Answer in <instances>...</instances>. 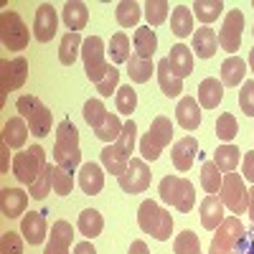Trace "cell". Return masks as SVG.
Listing matches in <instances>:
<instances>
[{"label":"cell","instance_id":"cell-1","mask_svg":"<svg viewBox=\"0 0 254 254\" xmlns=\"http://www.w3.org/2000/svg\"><path fill=\"white\" fill-rule=\"evenodd\" d=\"M54 163L64 168L66 173H74L81 165V150H79V130L71 120H61L56 127V142H54Z\"/></svg>","mask_w":254,"mask_h":254},{"label":"cell","instance_id":"cell-2","mask_svg":"<svg viewBox=\"0 0 254 254\" xmlns=\"http://www.w3.org/2000/svg\"><path fill=\"white\" fill-rule=\"evenodd\" d=\"M137 224L145 234H150L158 242H168L173 237V216L155 203V201H142L137 208Z\"/></svg>","mask_w":254,"mask_h":254},{"label":"cell","instance_id":"cell-3","mask_svg":"<svg viewBox=\"0 0 254 254\" xmlns=\"http://www.w3.org/2000/svg\"><path fill=\"white\" fill-rule=\"evenodd\" d=\"M158 193H160V201L178 208L181 214H188L193 211L196 206V188L188 178H181V176H165L158 186Z\"/></svg>","mask_w":254,"mask_h":254},{"label":"cell","instance_id":"cell-4","mask_svg":"<svg viewBox=\"0 0 254 254\" xmlns=\"http://www.w3.org/2000/svg\"><path fill=\"white\" fill-rule=\"evenodd\" d=\"M15 107H18L20 117H23V120L28 122L31 135H36V137H46V135L51 132L54 115H51V110H49V107H46V104L41 102L38 97H33V94H23V97H18Z\"/></svg>","mask_w":254,"mask_h":254},{"label":"cell","instance_id":"cell-5","mask_svg":"<svg viewBox=\"0 0 254 254\" xmlns=\"http://www.w3.org/2000/svg\"><path fill=\"white\" fill-rule=\"evenodd\" d=\"M173 140V122L158 115L153 122H150V130H147L140 140V153H142V160H158L163 147H168Z\"/></svg>","mask_w":254,"mask_h":254},{"label":"cell","instance_id":"cell-6","mask_svg":"<svg viewBox=\"0 0 254 254\" xmlns=\"http://www.w3.org/2000/svg\"><path fill=\"white\" fill-rule=\"evenodd\" d=\"M46 150L41 145H31V150H23V153H15L13 158V173L15 178L23 183V186H31L46 168Z\"/></svg>","mask_w":254,"mask_h":254},{"label":"cell","instance_id":"cell-7","mask_svg":"<svg viewBox=\"0 0 254 254\" xmlns=\"http://www.w3.org/2000/svg\"><path fill=\"white\" fill-rule=\"evenodd\" d=\"M0 38H3V46L8 51H23L28 46V26L15 10L0 13Z\"/></svg>","mask_w":254,"mask_h":254},{"label":"cell","instance_id":"cell-8","mask_svg":"<svg viewBox=\"0 0 254 254\" xmlns=\"http://www.w3.org/2000/svg\"><path fill=\"white\" fill-rule=\"evenodd\" d=\"M28 79V61L23 56L0 61V102H5L8 92H15Z\"/></svg>","mask_w":254,"mask_h":254},{"label":"cell","instance_id":"cell-9","mask_svg":"<svg viewBox=\"0 0 254 254\" xmlns=\"http://www.w3.org/2000/svg\"><path fill=\"white\" fill-rule=\"evenodd\" d=\"M221 203L231 211V214H244L249 208V190L244 188V178L239 173H226L221 181Z\"/></svg>","mask_w":254,"mask_h":254},{"label":"cell","instance_id":"cell-10","mask_svg":"<svg viewBox=\"0 0 254 254\" xmlns=\"http://www.w3.org/2000/svg\"><path fill=\"white\" fill-rule=\"evenodd\" d=\"M244 224L239 221V216H229L221 221V226L214 231L211 237V249L208 254H231L234 247L239 244V239L244 237Z\"/></svg>","mask_w":254,"mask_h":254},{"label":"cell","instance_id":"cell-11","mask_svg":"<svg viewBox=\"0 0 254 254\" xmlns=\"http://www.w3.org/2000/svg\"><path fill=\"white\" fill-rule=\"evenodd\" d=\"M81 59H84V71L87 76L97 84L104 74H107L110 64L104 61V41L99 36H89L84 38V46H81Z\"/></svg>","mask_w":254,"mask_h":254},{"label":"cell","instance_id":"cell-12","mask_svg":"<svg viewBox=\"0 0 254 254\" xmlns=\"http://www.w3.org/2000/svg\"><path fill=\"white\" fill-rule=\"evenodd\" d=\"M242 31H244V13L242 10H229L224 18V26L219 31V46L224 51H229L231 56H237L239 46H242Z\"/></svg>","mask_w":254,"mask_h":254},{"label":"cell","instance_id":"cell-13","mask_svg":"<svg viewBox=\"0 0 254 254\" xmlns=\"http://www.w3.org/2000/svg\"><path fill=\"white\" fill-rule=\"evenodd\" d=\"M117 183L125 193H142V190L150 186V168H147L145 160L140 158H132L130 165H127V171L122 176H117Z\"/></svg>","mask_w":254,"mask_h":254},{"label":"cell","instance_id":"cell-14","mask_svg":"<svg viewBox=\"0 0 254 254\" xmlns=\"http://www.w3.org/2000/svg\"><path fill=\"white\" fill-rule=\"evenodd\" d=\"M56 28H59L56 8L51 3L38 5L36 18H33V36H36V41H38V44H49V41L56 36Z\"/></svg>","mask_w":254,"mask_h":254},{"label":"cell","instance_id":"cell-15","mask_svg":"<svg viewBox=\"0 0 254 254\" xmlns=\"http://www.w3.org/2000/svg\"><path fill=\"white\" fill-rule=\"evenodd\" d=\"M46 214L49 211H31V214H26L23 219H20V234L26 237V242L31 247H38L44 244L49 229H46Z\"/></svg>","mask_w":254,"mask_h":254},{"label":"cell","instance_id":"cell-16","mask_svg":"<svg viewBox=\"0 0 254 254\" xmlns=\"http://www.w3.org/2000/svg\"><path fill=\"white\" fill-rule=\"evenodd\" d=\"M196 155H198V142H196V137L186 135V137H181V140L173 145L171 160H173V165H176L178 173H186V171H190V168H193Z\"/></svg>","mask_w":254,"mask_h":254},{"label":"cell","instance_id":"cell-17","mask_svg":"<svg viewBox=\"0 0 254 254\" xmlns=\"http://www.w3.org/2000/svg\"><path fill=\"white\" fill-rule=\"evenodd\" d=\"M71 239H74V229L69 221L59 219L54 226H51V237L46 242V249L44 254H69L71 249Z\"/></svg>","mask_w":254,"mask_h":254},{"label":"cell","instance_id":"cell-18","mask_svg":"<svg viewBox=\"0 0 254 254\" xmlns=\"http://www.w3.org/2000/svg\"><path fill=\"white\" fill-rule=\"evenodd\" d=\"M28 206V193L23 188H3L0 190V211L5 219H18L20 214H26Z\"/></svg>","mask_w":254,"mask_h":254},{"label":"cell","instance_id":"cell-19","mask_svg":"<svg viewBox=\"0 0 254 254\" xmlns=\"http://www.w3.org/2000/svg\"><path fill=\"white\" fill-rule=\"evenodd\" d=\"M79 186L87 196H97L104 188V171L99 163H84L79 168Z\"/></svg>","mask_w":254,"mask_h":254},{"label":"cell","instance_id":"cell-20","mask_svg":"<svg viewBox=\"0 0 254 254\" xmlns=\"http://www.w3.org/2000/svg\"><path fill=\"white\" fill-rule=\"evenodd\" d=\"M176 120L183 130H196L201 125V104L193 97H181L178 107H176Z\"/></svg>","mask_w":254,"mask_h":254},{"label":"cell","instance_id":"cell-21","mask_svg":"<svg viewBox=\"0 0 254 254\" xmlns=\"http://www.w3.org/2000/svg\"><path fill=\"white\" fill-rule=\"evenodd\" d=\"M61 18H64V23H66L69 31L79 33L84 26L89 23V8L84 3H79V0H69V3H64Z\"/></svg>","mask_w":254,"mask_h":254},{"label":"cell","instance_id":"cell-22","mask_svg":"<svg viewBox=\"0 0 254 254\" xmlns=\"http://www.w3.org/2000/svg\"><path fill=\"white\" fill-rule=\"evenodd\" d=\"M168 61H171V69L178 79H186L193 74V54H190L186 44H176L171 54H168Z\"/></svg>","mask_w":254,"mask_h":254},{"label":"cell","instance_id":"cell-23","mask_svg":"<svg viewBox=\"0 0 254 254\" xmlns=\"http://www.w3.org/2000/svg\"><path fill=\"white\" fill-rule=\"evenodd\" d=\"M158 84H160V92L165 94V97H178L181 92H183V79H178L176 74H173V69H171V61L168 59H160L158 61Z\"/></svg>","mask_w":254,"mask_h":254},{"label":"cell","instance_id":"cell-24","mask_svg":"<svg viewBox=\"0 0 254 254\" xmlns=\"http://www.w3.org/2000/svg\"><path fill=\"white\" fill-rule=\"evenodd\" d=\"M224 221V203L219 196H206L201 201V224L208 231H216Z\"/></svg>","mask_w":254,"mask_h":254},{"label":"cell","instance_id":"cell-25","mask_svg":"<svg viewBox=\"0 0 254 254\" xmlns=\"http://www.w3.org/2000/svg\"><path fill=\"white\" fill-rule=\"evenodd\" d=\"M221 99H224V84H221L219 79L208 76V79H203V81L198 84V104H201L203 110L219 107Z\"/></svg>","mask_w":254,"mask_h":254},{"label":"cell","instance_id":"cell-26","mask_svg":"<svg viewBox=\"0 0 254 254\" xmlns=\"http://www.w3.org/2000/svg\"><path fill=\"white\" fill-rule=\"evenodd\" d=\"M193 51L198 59H211L219 51V36L214 33V28H196L193 31Z\"/></svg>","mask_w":254,"mask_h":254},{"label":"cell","instance_id":"cell-27","mask_svg":"<svg viewBox=\"0 0 254 254\" xmlns=\"http://www.w3.org/2000/svg\"><path fill=\"white\" fill-rule=\"evenodd\" d=\"M99 158H102L104 171H107V173H115V176H122V173L127 171V165H130V160H132L127 153H122L115 142L104 147V150L99 153Z\"/></svg>","mask_w":254,"mask_h":254},{"label":"cell","instance_id":"cell-28","mask_svg":"<svg viewBox=\"0 0 254 254\" xmlns=\"http://www.w3.org/2000/svg\"><path fill=\"white\" fill-rule=\"evenodd\" d=\"M28 122L23 117H10L5 125H3V142L8 147H23L26 140H28Z\"/></svg>","mask_w":254,"mask_h":254},{"label":"cell","instance_id":"cell-29","mask_svg":"<svg viewBox=\"0 0 254 254\" xmlns=\"http://www.w3.org/2000/svg\"><path fill=\"white\" fill-rule=\"evenodd\" d=\"M239 160H242V150H239L237 145L224 142V145H219L216 150H214V163H216V168H219L221 173H234Z\"/></svg>","mask_w":254,"mask_h":254},{"label":"cell","instance_id":"cell-30","mask_svg":"<svg viewBox=\"0 0 254 254\" xmlns=\"http://www.w3.org/2000/svg\"><path fill=\"white\" fill-rule=\"evenodd\" d=\"M132 41H135V54H137L140 59H150V61H153V54H155V49H158V36H155V31H153L150 26H140V28H135Z\"/></svg>","mask_w":254,"mask_h":254},{"label":"cell","instance_id":"cell-31","mask_svg":"<svg viewBox=\"0 0 254 254\" xmlns=\"http://www.w3.org/2000/svg\"><path fill=\"white\" fill-rule=\"evenodd\" d=\"M81 46H84L81 33L69 31L66 36L61 38V46H59V61L64 64V66H71V64L76 61V56L81 54Z\"/></svg>","mask_w":254,"mask_h":254},{"label":"cell","instance_id":"cell-32","mask_svg":"<svg viewBox=\"0 0 254 254\" xmlns=\"http://www.w3.org/2000/svg\"><path fill=\"white\" fill-rule=\"evenodd\" d=\"M244 74H247V61L239 56H229L221 64V84H226V87H237L244 79Z\"/></svg>","mask_w":254,"mask_h":254},{"label":"cell","instance_id":"cell-33","mask_svg":"<svg viewBox=\"0 0 254 254\" xmlns=\"http://www.w3.org/2000/svg\"><path fill=\"white\" fill-rule=\"evenodd\" d=\"M76 226H79V231H81V234L87 237V239H94V237L102 234L104 219H102V214H99L97 208H87V211H81V214H79Z\"/></svg>","mask_w":254,"mask_h":254},{"label":"cell","instance_id":"cell-34","mask_svg":"<svg viewBox=\"0 0 254 254\" xmlns=\"http://www.w3.org/2000/svg\"><path fill=\"white\" fill-rule=\"evenodd\" d=\"M171 31L178 36V38H186L193 33V13L186 5H176L173 8V18H171Z\"/></svg>","mask_w":254,"mask_h":254},{"label":"cell","instance_id":"cell-35","mask_svg":"<svg viewBox=\"0 0 254 254\" xmlns=\"http://www.w3.org/2000/svg\"><path fill=\"white\" fill-rule=\"evenodd\" d=\"M127 74H130V79L135 84L150 81V76H153V61L150 59H140L137 54H132L130 59H127Z\"/></svg>","mask_w":254,"mask_h":254},{"label":"cell","instance_id":"cell-36","mask_svg":"<svg viewBox=\"0 0 254 254\" xmlns=\"http://www.w3.org/2000/svg\"><path fill=\"white\" fill-rule=\"evenodd\" d=\"M221 181H224V176H221V171L216 168V163L214 160H206L203 168H201V186H203V190H206L208 196H216L219 190H221Z\"/></svg>","mask_w":254,"mask_h":254},{"label":"cell","instance_id":"cell-37","mask_svg":"<svg viewBox=\"0 0 254 254\" xmlns=\"http://www.w3.org/2000/svg\"><path fill=\"white\" fill-rule=\"evenodd\" d=\"M221 10H224L221 0H196L193 3V18H198L203 26L214 23V20L221 15Z\"/></svg>","mask_w":254,"mask_h":254},{"label":"cell","instance_id":"cell-38","mask_svg":"<svg viewBox=\"0 0 254 254\" xmlns=\"http://www.w3.org/2000/svg\"><path fill=\"white\" fill-rule=\"evenodd\" d=\"M115 15H117V23L122 28H132V26H137V20L142 15V5L135 3V0H122L115 10Z\"/></svg>","mask_w":254,"mask_h":254},{"label":"cell","instance_id":"cell-39","mask_svg":"<svg viewBox=\"0 0 254 254\" xmlns=\"http://www.w3.org/2000/svg\"><path fill=\"white\" fill-rule=\"evenodd\" d=\"M122 127H125V122L117 117V115H107V120H104L97 130H94V135L102 140V142H107V145H112V142H117V137H120V132H122Z\"/></svg>","mask_w":254,"mask_h":254},{"label":"cell","instance_id":"cell-40","mask_svg":"<svg viewBox=\"0 0 254 254\" xmlns=\"http://www.w3.org/2000/svg\"><path fill=\"white\" fill-rule=\"evenodd\" d=\"M107 54H110L115 66H117V64H127V59H130V38H127L125 33H115L110 38Z\"/></svg>","mask_w":254,"mask_h":254},{"label":"cell","instance_id":"cell-41","mask_svg":"<svg viewBox=\"0 0 254 254\" xmlns=\"http://www.w3.org/2000/svg\"><path fill=\"white\" fill-rule=\"evenodd\" d=\"M107 107L102 104V99H87L84 102V120H87V125L92 127V130H97V127L107 120Z\"/></svg>","mask_w":254,"mask_h":254},{"label":"cell","instance_id":"cell-42","mask_svg":"<svg viewBox=\"0 0 254 254\" xmlns=\"http://www.w3.org/2000/svg\"><path fill=\"white\" fill-rule=\"evenodd\" d=\"M173 252L176 254H201V242H198V237L193 234V231L186 229V231H181V234H176Z\"/></svg>","mask_w":254,"mask_h":254},{"label":"cell","instance_id":"cell-43","mask_svg":"<svg viewBox=\"0 0 254 254\" xmlns=\"http://www.w3.org/2000/svg\"><path fill=\"white\" fill-rule=\"evenodd\" d=\"M51 186H54L56 196H69L74 190V178H71V173L64 171V168L51 165Z\"/></svg>","mask_w":254,"mask_h":254},{"label":"cell","instance_id":"cell-44","mask_svg":"<svg viewBox=\"0 0 254 254\" xmlns=\"http://www.w3.org/2000/svg\"><path fill=\"white\" fill-rule=\"evenodd\" d=\"M168 10H171V5H168L165 0H147V3L142 5V13H145V18H147V23H150V26L165 23Z\"/></svg>","mask_w":254,"mask_h":254},{"label":"cell","instance_id":"cell-45","mask_svg":"<svg viewBox=\"0 0 254 254\" xmlns=\"http://www.w3.org/2000/svg\"><path fill=\"white\" fill-rule=\"evenodd\" d=\"M54 190V186H51V163L44 168V173H41L31 186H28V193H31V198H36V201H44L49 193Z\"/></svg>","mask_w":254,"mask_h":254},{"label":"cell","instance_id":"cell-46","mask_svg":"<svg viewBox=\"0 0 254 254\" xmlns=\"http://www.w3.org/2000/svg\"><path fill=\"white\" fill-rule=\"evenodd\" d=\"M115 104H117V112H122V115H132L135 112L137 94H135V89L130 87V84H125V87H120L115 92Z\"/></svg>","mask_w":254,"mask_h":254},{"label":"cell","instance_id":"cell-47","mask_svg":"<svg viewBox=\"0 0 254 254\" xmlns=\"http://www.w3.org/2000/svg\"><path fill=\"white\" fill-rule=\"evenodd\" d=\"M237 132H239V122L234 120V115L231 112H224L219 120H216V135L224 140V142H231L237 137Z\"/></svg>","mask_w":254,"mask_h":254},{"label":"cell","instance_id":"cell-48","mask_svg":"<svg viewBox=\"0 0 254 254\" xmlns=\"http://www.w3.org/2000/svg\"><path fill=\"white\" fill-rule=\"evenodd\" d=\"M117 89H120V69L115 66V64H110L107 74L97 81V92L102 97H112V92H117Z\"/></svg>","mask_w":254,"mask_h":254},{"label":"cell","instance_id":"cell-49","mask_svg":"<svg viewBox=\"0 0 254 254\" xmlns=\"http://www.w3.org/2000/svg\"><path fill=\"white\" fill-rule=\"evenodd\" d=\"M135 140H137V125H135V120H127L115 145L120 147L122 153H127V155H130V153H132V147H135Z\"/></svg>","mask_w":254,"mask_h":254},{"label":"cell","instance_id":"cell-50","mask_svg":"<svg viewBox=\"0 0 254 254\" xmlns=\"http://www.w3.org/2000/svg\"><path fill=\"white\" fill-rule=\"evenodd\" d=\"M0 254H23V239L18 231H5L0 237Z\"/></svg>","mask_w":254,"mask_h":254},{"label":"cell","instance_id":"cell-51","mask_svg":"<svg viewBox=\"0 0 254 254\" xmlns=\"http://www.w3.org/2000/svg\"><path fill=\"white\" fill-rule=\"evenodd\" d=\"M239 107L247 117H254V79L242 84V92H239Z\"/></svg>","mask_w":254,"mask_h":254},{"label":"cell","instance_id":"cell-52","mask_svg":"<svg viewBox=\"0 0 254 254\" xmlns=\"http://www.w3.org/2000/svg\"><path fill=\"white\" fill-rule=\"evenodd\" d=\"M231 254H254V231H244V237L239 239V244L234 247V252Z\"/></svg>","mask_w":254,"mask_h":254},{"label":"cell","instance_id":"cell-53","mask_svg":"<svg viewBox=\"0 0 254 254\" xmlns=\"http://www.w3.org/2000/svg\"><path fill=\"white\" fill-rule=\"evenodd\" d=\"M242 176H244L247 181H252V186H254V150L247 153L244 160H242Z\"/></svg>","mask_w":254,"mask_h":254},{"label":"cell","instance_id":"cell-54","mask_svg":"<svg viewBox=\"0 0 254 254\" xmlns=\"http://www.w3.org/2000/svg\"><path fill=\"white\" fill-rule=\"evenodd\" d=\"M0 158H3V163H0V173H8V165H10V147L3 142L0 145Z\"/></svg>","mask_w":254,"mask_h":254},{"label":"cell","instance_id":"cell-55","mask_svg":"<svg viewBox=\"0 0 254 254\" xmlns=\"http://www.w3.org/2000/svg\"><path fill=\"white\" fill-rule=\"evenodd\" d=\"M74 254H97V249L92 247V242H79L74 247Z\"/></svg>","mask_w":254,"mask_h":254},{"label":"cell","instance_id":"cell-56","mask_svg":"<svg viewBox=\"0 0 254 254\" xmlns=\"http://www.w3.org/2000/svg\"><path fill=\"white\" fill-rule=\"evenodd\" d=\"M127 254H150V249H147V244H145V242H140V239H137V242H132V244H130V252H127Z\"/></svg>","mask_w":254,"mask_h":254},{"label":"cell","instance_id":"cell-57","mask_svg":"<svg viewBox=\"0 0 254 254\" xmlns=\"http://www.w3.org/2000/svg\"><path fill=\"white\" fill-rule=\"evenodd\" d=\"M247 211H249V219H252V224H254V186L249 188V208H247Z\"/></svg>","mask_w":254,"mask_h":254},{"label":"cell","instance_id":"cell-58","mask_svg":"<svg viewBox=\"0 0 254 254\" xmlns=\"http://www.w3.org/2000/svg\"><path fill=\"white\" fill-rule=\"evenodd\" d=\"M249 66H252V71H254V46H252V51H249Z\"/></svg>","mask_w":254,"mask_h":254},{"label":"cell","instance_id":"cell-59","mask_svg":"<svg viewBox=\"0 0 254 254\" xmlns=\"http://www.w3.org/2000/svg\"><path fill=\"white\" fill-rule=\"evenodd\" d=\"M252 8H254V0H252ZM252 33H254V31H252Z\"/></svg>","mask_w":254,"mask_h":254}]
</instances>
